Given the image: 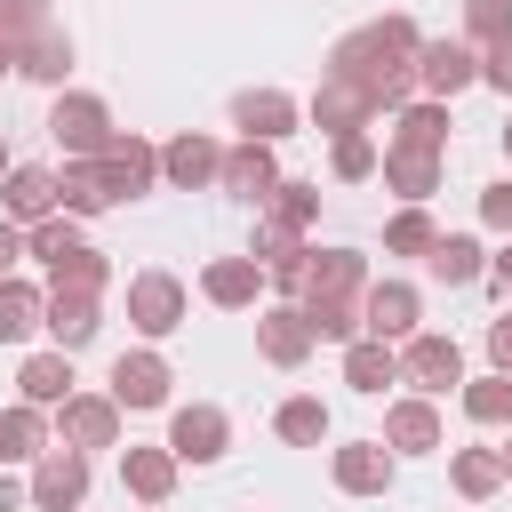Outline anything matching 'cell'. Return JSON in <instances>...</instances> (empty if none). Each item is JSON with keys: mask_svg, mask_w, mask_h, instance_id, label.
I'll use <instances>...</instances> for the list:
<instances>
[{"mask_svg": "<svg viewBox=\"0 0 512 512\" xmlns=\"http://www.w3.org/2000/svg\"><path fill=\"white\" fill-rule=\"evenodd\" d=\"M488 368H496V376H512V312H496V320H488Z\"/></svg>", "mask_w": 512, "mask_h": 512, "instance_id": "cell-47", "label": "cell"}, {"mask_svg": "<svg viewBox=\"0 0 512 512\" xmlns=\"http://www.w3.org/2000/svg\"><path fill=\"white\" fill-rule=\"evenodd\" d=\"M368 280H376V272H368L360 248H312V280H304V296H352V304H360Z\"/></svg>", "mask_w": 512, "mask_h": 512, "instance_id": "cell-31", "label": "cell"}, {"mask_svg": "<svg viewBox=\"0 0 512 512\" xmlns=\"http://www.w3.org/2000/svg\"><path fill=\"white\" fill-rule=\"evenodd\" d=\"M424 272H432L440 288H480V280H488V248H480L472 232H440L432 256H424Z\"/></svg>", "mask_w": 512, "mask_h": 512, "instance_id": "cell-30", "label": "cell"}, {"mask_svg": "<svg viewBox=\"0 0 512 512\" xmlns=\"http://www.w3.org/2000/svg\"><path fill=\"white\" fill-rule=\"evenodd\" d=\"M296 304H304V320H312V336H320V344H360V336H368L352 296H296Z\"/></svg>", "mask_w": 512, "mask_h": 512, "instance_id": "cell-36", "label": "cell"}, {"mask_svg": "<svg viewBox=\"0 0 512 512\" xmlns=\"http://www.w3.org/2000/svg\"><path fill=\"white\" fill-rule=\"evenodd\" d=\"M344 384L360 400H384V384H400V344H376V336L344 344Z\"/></svg>", "mask_w": 512, "mask_h": 512, "instance_id": "cell-33", "label": "cell"}, {"mask_svg": "<svg viewBox=\"0 0 512 512\" xmlns=\"http://www.w3.org/2000/svg\"><path fill=\"white\" fill-rule=\"evenodd\" d=\"M488 288H496V304L512 312V240H504V248L488 256Z\"/></svg>", "mask_w": 512, "mask_h": 512, "instance_id": "cell-48", "label": "cell"}, {"mask_svg": "<svg viewBox=\"0 0 512 512\" xmlns=\"http://www.w3.org/2000/svg\"><path fill=\"white\" fill-rule=\"evenodd\" d=\"M248 256L264 264V280L280 288V304H296V296H304V280H312V240H304V232H288V224L256 216V232H248Z\"/></svg>", "mask_w": 512, "mask_h": 512, "instance_id": "cell-5", "label": "cell"}, {"mask_svg": "<svg viewBox=\"0 0 512 512\" xmlns=\"http://www.w3.org/2000/svg\"><path fill=\"white\" fill-rule=\"evenodd\" d=\"M448 136H456V120H448V104H432V96H416V104L392 112V144H400V152H440V160H448Z\"/></svg>", "mask_w": 512, "mask_h": 512, "instance_id": "cell-29", "label": "cell"}, {"mask_svg": "<svg viewBox=\"0 0 512 512\" xmlns=\"http://www.w3.org/2000/svg\"><path fill=\"white\" fill-rule=\"evenodd\" d=\"M432 240H440L432 208H400V216L384 224V256H432Z\"/></svg>", "mask_w": 512, "mask_h": 512, "instance_id": "cell-41", "label": "cell"}, {"mask_svg": "<svg viewBox=\"0 0 512 512\" xmlns=\"http://www.w3.org/2000/svg\"><path fill=\"white\" fill-rule=\"evenodd\" d=\"M448 488H456L464 504L504 496V448H456V456H448Z\"/></svg>", "mask_w": 512, "mask_h": 512, "instance_id": "cell-35", "label": "cell"}, {"mask_svg": "<svg viewBox=\"0 0 512 512\" xmlns=\"http://www.w3.org/2000/svg\"><path fill=\"white\" fill-rule=\"evenodd\" d=\"M176 472H184V464H176L168 440H160V448H120V488H128L136 504H168V496H176Z\"/></svg>", "mask_w": 512, "mask_h": 512, "instance_id": "cell-27", "label": "cell"}, {"mask_svg": "<svg viewBox=\"0 0 512 512\" xmlns=\"http://www.w3.org/2000/svg\"><path fill=\"white\" fill-rule=\"evenodd\" d=\"M504 160H512V120H504Z\"/></svg>", "mask_w": 512, "mask_h": 512, "instance_id": "cell-54", "label": "cell"}, {"mask_svg": "<svg viewBox=\"0 0 512 512\" xmlns=\"http://www.w3.org/2000/svg\"><path fill=\"white\" fill-rule=\"evenodd\" d=\"M464 40H472V48L512 40V0H464Z\"/></svg>", "mask_w": 512, "mask_h": 512, "instance_id": "cell-43", "label": "cell"}, {"mask_svg": "<svg viewBox=\"0 0 512 512\" xmlns=\"http://www.w3.org/2000/svg\"><path fill=\"white\" fill-rule=\"evenodd\" d=\"M32 336H48V288L40 280H0V344H32Z\"/></svg>", "mask_w": 512, "mask_h": 512, "instance_id": "cell-28", "label": "cell"}, {"mask_svg": "<svg viewBox=\"0 0 512 512\" xmlns=\"http://www.w3.org/2000/svg\"><path fill=\"white\" fill-rule=\"evenodd\" d=\"M504 488H512V440H504Z\"/></svg>", "mask_w": 512, "mask_h": 512, "instance_id": "cell-53", "label": "cell"}, {"mask_svg": "<svg viewBox=\"0 0 512 512\" xmlns=\"http://www.w3.org/2000/svg\"><path fill=\"white\" fill-rule=\"evenodd\" d=\"M480 224L512 240V176H496V184H480Z\"/></svg>", "mask_w": 512, "mask_h": 512, "instance_id": "cell-45", "label": "cell"}, {"mask_svg": "<svg viewBox=\"0 0 512 512\" xmlns=\"http://www.w3.org/2000/svg\"><path fill=\"white\" fill-rule=\"evenodd\" d=\"M272 432H280L288 448H320V440L336 432V416H328V400H320V392H288V400L272 408Z\"/></svg>", "mask_w": 512, "mask_h": 512, "instance_id": "cell-34", "label": "cell"}, {"mask_svg": "<svg viewBox=\"0 0 512 512\" xmlns=\"http://www.w3.org/2000/svg\"><path fill=\"white\" fill-rule=\"evenodd\" d=\"M464 88H480V48L456 32V40H424L416 48V96L432 104H456Z\"/></svg>", "mask_w": 512, "mask_h": 512, "instance_id": "cell-8", "label": "cell"}, {"mask_svg": "<svg viewBox=\"0 0 512 512\" xmlns=\"http://www.w3.org/2000/svg\"><path fill=\"white\" fill-rule=\"evenodd\" d=\"M416 48H424V32H416V16H368V24H352L336 48H328V80H352V88H368L376 96V112H400V104H416Z\"/></svg>", "mask_w": 512, "mask_h": 512, "instance_id": "cell-1", "label": "cell"}, {"mask_svg": "<svg viewBox=\"0 0 512 512\" xmlns=\"http://www.w3.org/2000/svg\"><path fill=\"white\" fill-rule=\"evenodd\" d=\"M48 136L64 160H104L120 128H112V104L96 88H64V96H48Z\"/></svg>", "mask_w": 512, "mask_h": 512, "instance_id": "cell-2", "label": "cell"}, {"mask_svg": "<svg viewBox=\"0 0 512 512\" xmlns=\"http://www.w3.org/2000/svg\"><path fill=\"white\" fill-rule=\"evenodd\" d=\"M144 512H160V504H144Z\"/></svg>", "mask_w": 512, "mask_h": 512, "instance_id": "cell-55", "label": "cell"}, {"mask_svg": "<svg viewBox=\"0 0 512 512\" xmlns=\"http://www.w3.org/2000/svg\"><path fill=\"white\" fill-rule=\"evenodd\" d=\"M8 168H16V152H8V136H0V184H8Z\"/></svg>", "mask_w": 512, "mask_h": 512, "instance_id": "cell-52", "label": "cell"}, {"mask_svg": "<svg viewBox=\"0 0 512 512\" xmlns=\"http://www.w3.org/2000/svg\"><path fill=\"white\" fill-rule=\"evenodd\" d=\"M456 408H464L472 424H488V432H496V424H512V376H496V368H488V376H464Z\"/></svg>", "mask_w": 512, "mask_h": 512, "instance_id": "cell-37", "label": "cell"}, {"mask_svg": "<svg viewBox=\"0 0 512 512\" xmlns=\"http://www.w3.org/2000/svg\"><path fill=\"white\" fill-rule=\"evenodd\" d=\"M312 352H320V336H312L304 304H256V360L264 368H304Z\"/></svg>", "mask_w": 512, "mask_h": 512, "instance_id": "cell-14", "label": "cell"}, {"mask_svg": "<svg viewBox=\"0 0 512 512\" xmlns=\"http://www.w3.org/2000/svg\"><path fill=\"white\" fill-rule=\"evenodd\" d=\"M384 192L400 200V208H424L432 192H440V176H448V160L440 152H400V144H384Z\"/></svg>", "mask_w": 512, "mask_h": 512, "instance_id": "cell-24", "label": "cell"}, {"mask_svg": "<svg viewBox=\"0 0 512 512\" xmlns=\"http://www.w3.org/2000/svg\"><path fill=\"white\" fill-rule=\"evenodd\" d=\"M376 168H384V144H376L368 128H360V136H336V144H328V176H336V184H368Z\"/></svg>", "mask_w": 512, "mask_h": 512, "instance_id": "cell-39", "label": "cell"}, {"mask_svg": "<svg viewBox=\"0 0 512 512\" xmlns=\"http://www.w3.org/2000/svg\"><path fill=\"white\" fill-rule=\"evenodd\" d=\"M0 464H8V456H0Z\"/></svg>", "mask_w": 512, "mask_h": 512, "instance_id": "cell-56", "label": "cell"}, {"mask_svg": "<svg viewBox=\"0 0 512 512\" xmlns=\"http://www.w3.org/2000/svg\"><path fill=\"white\" fill-rule=\"evenodd\" d=\"M72 392H80V376H72V352H56V344H48V352H32V360L16 368V400L48 408V416H56Z\"/></svg>", "mask_w": 512, "mask_h": 512, "instance_id": "cell-26", "label": "cell"}, {"mask_svg": "<svg viewBox=\"0 0 512 512\" xmlns=\"http://www.w3.org/2000/svg\"><path fill=\"white\" fill-rule=\"evenodd\" d=\"M264 216L288 224V232H312V224H320V184H312V176H280V192H272Z\"/></svg>", "mask_w": 512, "mask_h": 512, "instance_id": "cell-40", "label": "cell"}, {"mask_svg": "<svg viewBox=\"0 0 512 512\" xmlns=\"http://www.w3.org/2000/svg\"><path fill=\"white\" fill-rule=\"evenodd\" d=\"M72 64H80V48H72V32H64V24H48V32H32V40H16V80H32V88H48V96H64V80H72Z\"/></svg>", "mask_w": 512, "mask_h": 512, "instance_id": "cell-21", "label": "cell"}, {"mask_svg": "<svg viewBox=\"0 0 512 512\" xmlns=\"http://www.w3.org/2000/svg\"><path fill=\"white\" fill-rule=\"evenodd\" d=\"M72 248H80V216H48V224H32V232H24V256H32L40 272H48V264H64Z\"/></svg>", "mask_w": 512, "mask_h": 512, "instance_id": "cell-42", "label": "cell"}, {"mask_svg": "<svg viewBox=\"0 0 512 512\" xmlns=\"http://www.w3.org/2000/svg\"><path fill=\"white\" fill-rule=\"evenodd\" d=\"M232 128H240V144H288L296 128H304V104L288 96V88H240L232 96Z\"/></svg>", "mask_w": 512, "mask_h": 512, "instance_id": "cell-9", "label": "cell"}, {"mask_svg": "<svg viewBox=\"0 0 512 512\" xmlns=\"http://www.w3.org/2000/svg\"><path fill=\"white\" fill-rule=\"evenodd\" d=\"M216 176H224V144H216V136L184 128V136L160 144V184H168V192H216Z\"/></svg>", "mask_w": 512, "mask_h": 512, "instance_id": "cell-16", "label": "cell"}, {"mask_svg": "<svg viewBox=\"0 0 512 512\" xmlns=\"http://www.w3.org/2000/svg\"><path fill=\"white\" fill-rule=\"evenodd\" d=\"M104 392H112L128 416H152V408H168V392H176V368H168V352H160V344H136V352H120V360H112Z\"/></svg>", "mask_w": 512, "mask_h": 512, "instance_id": "cell-4", "label": "cell"}, {"mask_svg": "<svg viewBox=\"0 0 512 512\" xmlns=\"http://www.w3.org/2000/svg\"><path fill=\"white\" fill-rule=\"evenodd\" d=\"M48 448H56V416H48V408H32V400H8V408H0V456L32 472Z\"/></svg>", "mask_w": 512, "mask_h": 512, "instance_id": "cell-25", "label": "cell"}, {"mask_svg": "<svg viewBox=\"0 0 512 512\" xmlns=\"http://www.w3.org/2000/svg\"><path fill=\"white\" fill-rule=\"evenodd\" d=\"M360 328H368L376 344H408V336L424 328V288L400 280V272L368 280V296H360Z\"/></svg>", "mask_w": 512, "mask_h": 512, "instance_id": "cell-6", "label": "cell"}, {"mask_svg": "<svg viewBox=\"0 0 512 512\" xmlns=\"http://www.w3.org/2000/svg\"><path fill=\"white\" fill-rule=\"evenodd\" d=\"M184 312H192V296H184V280H176V272H160V264L128 272V328H136L144 344L176 336V328H184Z\"/></svg>", "mask_w": 512, "mask_h": 512, "instance_id": "cell-3", "label": "cell"}, {"mask_svg": "<svg viewBox=\"0 0 512 512\" xmlns=\"http://www.w3.org/2000/svg\"><path fill=\"white\" fill-rule=\"evenodd\" d=\"M56 24V0H0V40H32Z\"/></svg>", "mask_w": 512, "mask_h": 512, "instance_id": "cell-44", "label": "cell"}, {"mask_svg": "<svg viewBox=\"0 0 512 512\" xmlns=\"http://www.w3.org/2000/svg\"><path fill=\"white\" fill-rule=\"evenodd\" d=\"M56 200H64V216H104V208H120L112 200V184H104V160H64L56 168Z\"/></svg>", "mask_w": 512, "mask_h": 512, "instance_id": "cell-32", "label": "cell"}, {"mask_svg": "<svg viewBox=\"0 0 512 512\" xmlns=\"http://www.w3.org/2000/svg\"><path fill=\"white\" fill-rule=\"evenodd\" d=\"M0 216L24 224V232L48 224V216H64V200H56V168H24V160H16L8 184H0Z\"/></svg>", "mask_w": 512, "mask_h": 512, "instance_id": "cell-23", "label": "cell"}, {"mask_svg": "<svg viewBox=\"0 0 512 512\" xmlns=\"http://www.w3.org/2000/svg\"><path fill=\"white\" fill-rule=\"evenodd\" d=\"M168 448H176V464H216L232 448V416L216 400H184V408H168Z\"/></svg>", "mask_w": 512, "mask_h": 512, "instance_id": "cell-15", "label": "cell"}, {"mask_svg": "<svg viewBox=\"0 0 512 512\" xmlns=\"http://www.w3.org/2000/svg\"><path fill=\"white\" fill-rule=\"evenodd\" d=\"M24 480H32V512H80L96 472H88V456H80V448H48Z\"/></svg>", "mask_w": 512, "mask_h": 512, "instance_id": "cell-18", "label": "cell"}, {"mask_svg": "<svg viewBox=\"0 0 512 512\" xmlns=\"http://www.w3.org/2000/svg\"><path fill=\"white\" fill-rule=\"evenodd\" d=\"M48 288H88V296H104V288H112V256H104L96 240H80L64 264H48Z\"/></svg>", "mask_w": 512, "mask_h": 512, "instance_id": "cell-38", "label": "cell"}, {"mask_svg": "<svg viewBox=\"0 0 512 512\" xmlns=\"http://www.w3.org/2000/svg\"><path fill=\"white\" fill-rule=\"evenodd\" d=\"M8 72H16V40H0V80H8Z\"/></svg>", "mask_w": 512, "mask_h": 512, "instance_id": "cell-51", "label": "cell"}, {"mask_svg": "<svg viewBox=\"0 0 512 512\" xmlns=\"http://www.w3.org/2000/svg\"><path fill=\"white\" fill-rule=\"evenodd\" d=\"M16 264H24V224L0 216V280H16Z\"/></svg>", "mask_w": 512, "mask_h": 512, "instance_id": "cell-49", "label": "cell"}, {"mask_svg": "<svg viewBox=\"0 0 512 512\" xmlns=\"http://www.w3.org/2000/svg\"><path fill=\"white\" fill-rule=\"evenodd\" d=\"M104 184H112V200H144V192H160V144L136 136V128H120L112 152H104Z\"/></svg>", "mask_w": 512, "mask_h": 512, "instance_id": "cell-20", "label": "cell"}, {"mask_svg": "<svg viewBox=\"0 0 512 512\" xmlns=\"http://www.w3.org/2000/svg\"><path fill=\"white\" fill-rule=\"evenodd\" d=\"M32 504V480H16V472H0V512H24Z\"/></svg>", "mask_w": 512, "mask_h": 512, "instance_id": "cell-50", "label": "cell"}, {"mask_svg": "<svg viewBox=\"0 0 512 512\" xmlns=\"http://www.w3.org/2000/svg\"><path fill=\"white\" fill-rule=\"evenodd\" d=\"M120 400L112 392H72L64 408H56V448H80V456H96V448H120Z\"/></svg>", "mask_w": 512, "mask_h": 512, "instance_id": "cell-10", "label": "cell"}, {"mask_svg": "<svg viewBox=\"0 0 512 512\" xmlns=\"http://www.w3.org/2000/svg\"><path fill=\"white\" fill-rule=\"evenodd\" d=\"M392 456H440L448 448V424H440V400H424V392H400V400H384V432H376Z\"/></svg>", "mask_w": 512, "mask_h": 512, "instance_id": "cell-11", "label": "cell"}, {"mask_svg": "<svg viewBox=\"0 0 512 512\" xmlns=\"http://www.w3.org/2000/svg\"><path fill=\"white\" fill-rule=\"evenodd\" d=\"M104 336V296L88 288H48V344L56 352H88Z\"/></svg>", "mask_w": 512, "mask_h": 512, "instance_id": "cell-22", "label": "cell"}, {"mask_svg": "<svg viewBox=\"0 0 512 512\" xmlns=\"http://www.w3.org/2000/svg\"><path fill=\"white\" fill-rule=\"evenodd\" d=\"M304 120L336 144V136H360V128L376 120V96H368V88H352V80H328V72H320V88L304 96Z\"/></svg>", "mask_w": 512, "mask_h": 512, "instance_id": "cell-19", "label": "cell"}, {"mask_svg": "<svg viewBox=\"0 0 512 512\" xmlns=\"http://www.w3.org/2000/svg\"><path fill=\"white\" fill-rule=\"evenodd\" d=\"M328 480H336V496H392L400 456L384 440H336L328 448Z\"/></svg>", "mask_w": 512, "mask_h": 512, "instance_id": "cell-12", "label": "cell"}, {"mask_svg": "<svg viewBox=\"0 0 512 512\" xmlns=\"http://www.w3.org/2000/svg\"><path fill=\"white\" fill-rule=\"evenodd\" d=\"M480 88H496V96H512V40H496V48H480Z\"/></svg>", "mask_w": 512, "mask_h": 512, "instance_id": "cell-46", "label": "cell"}, {"mask_svg": "<svg viewBox=\"0 0 512 512\" xmlns=\"http://www.w3.org/2000/svg\"><path fill=\"white\" fill-rule=\"evenodd\" d=\"M400 384H416L424 400L464 392V344H456V336H440V328H416V336L400 344Z\"/></svg>", "mask_w": 512, "mask_h": 512, "instance_id": "cell-7", "label": "cell"}, {"mask_svg": "<svg viewBox=\"0 0 512 512\" xmlns=\"http://www.w3.org/2000/svg\"><path fill=\"white\" fill-rule=\"evenodd\" d=\"M216 192L264 216L272 192H280V152H272V144H224V176H216Z\"/></svg>", "mask_w": 512, "mask_h": 512, "instance_id": "cell-13", "label": "cell"}, {"mask_svg": "<svg viewBox=\"0 0 512 512\" xmlns=\"http://www.w3.org/2000/svg\"><path fill=\"white\" fill-rule=\"evenodd\" d=\"M264 288H272V280H264V264H256L248 248H240V256H208V264H200V304H216V312H256V304H264Z\"/></svg>", "mask_w": 512, "mask_h": 512, "instance_id": "cell-17", "label": "cell"}]
</instances>
